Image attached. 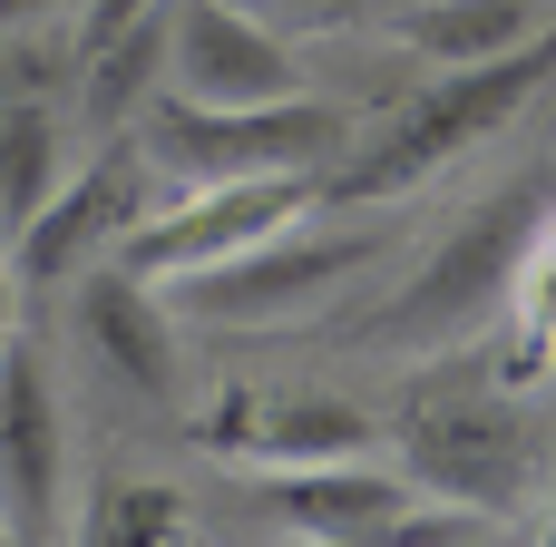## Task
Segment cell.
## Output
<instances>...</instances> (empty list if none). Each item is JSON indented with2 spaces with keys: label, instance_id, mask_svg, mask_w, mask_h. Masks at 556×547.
<instances>
[{
  "label": "cell",
  "instance_id": "6da1fadb",
  "mask_svg": "<svg viewBox=\"0 0 556 547\" xmlns=\"http://www.w3.org/2000/svg\"><path fill=\"white\" fill-rule=\"evenodd\" d=\"M547 69H556V20L538 39L498 49V59H459L450 78H430L420 98H401L362 147H342V157L313 176V206H391V196H410L420 176H440L450 157H469L479 137H498V127L547 88Z\"/></svg>",
  "mask_w": 556,
  "mask_h": 547
},
{
  "label": "cell",
  "instance_id": "7a4b0ae2",
  "mask_svg": "<svg viewBox=\"0 0 556 547\" xmlns=\"http://www.w3.org/2000/svg\"><path fill=\"white\" fill-rule=\"evenodd\" d=\"M401 450V480L440 509H469V519H508L538 499V470H547V421L518 401V382L498 372H440V382H410L401 421L381 431Z\"/></svg>",
  "mask_w": 556,
  "mask_h": 547
},
{
  "label": "cell",
  "instance_id": "3957f363",
  "mask_svg": "<svg viewBox=\"0 0 556 547\" xmlns=\"http://www.w3.org/2000/svg\"><path fill=\"white\" fill-rule=\"evenodd\" d=\"M137 147H147V166L156 176H176V186H235V176H323L342 147H352V127H342V108L332 98H274V108H205V98H176V88H156L147 108H137V127H127Z\"/></svg>",
  "mask_w": 556,
  "mask_h": 547
},
{
  "label": "cell",
  "instance_id": "277c9868",
  "mask_svg": "<svg viewBox=\"0 0 556 547\" xmlns=\"http://www.w3.org/2000/svg\"><path fill=\"white\" fill-rule=\"evenodd\" d=\"M547 206H556L547 176H518V186H498L479 215H459V235H440V254L371 313V343H381V352H450V343H469L479 323H498L508 274H518V254H528V235H538Z\"/></svg>",
  "mask_w": 556,
  "mask_h": 547
},
{
  "label": "cell",
  "instance_id": "5b68a950",
  "mask_svg": "<svg viewBox=\"0 0 556 547\" xmlns=\"http://www.w3.org/2000/svg\"><path fill=\"white\" fill-rule=\"evenodd\" d=\"M381 254H391V235H293L283 225V235H264L244 254H215V264H195L156 294H166V313H195V323H293Z\"/></svg>",
  "mask_w": 556,
  "mask_h": 547
},
{
  "label": "cell",
  "instance_id": "8992f818",
  "mask_svg": "<svg viewBox=\"0 0 556 547\" xmlns=\"http://www.w3.org/2000/svg\"><path fill=\"white\" fill-rule=\"evenodd\" d=\"M264 499H274V519H293L313 547H479V529H489V519H469V509L420 499L401 470H371V460L283 470Z\"/></svg>",
  "mask_w": 556,
  "mask_h": 547
},
{
  "label": "cell",
  "instance_id": "52a82bcc",
  "mask_svg": "<svg viewBox=\"0 0 556 547\" xmlns=\"http://www.w3.org/2000/svg\"><path fill=\"white\" fill-rule=\"evenodd\" d=\"M195 450L244 470H313V460H371L381 421L323 382H235L215 391V411H195Z\"/></svg>",
  "mask_w": 556,
  "mask_h": 547
},
{
  "label": "cell",
  "instance_id": "ba28073f",
  "mask_svg": "<svg viewBox=\"0 0 556 547\" xmlns=\"http://www.w3.org/2000/svg\"><path fill=\"white\" fill-rule=\"evenodd\" d=\"M147 206H156V166H147V147H137V137H108L78 176L49 186V206H39L20 235H0V264H10V284H68V274L98 264Z\"/></svg>",
  "mask_w": 556,
  "mask_h": 547
},
{
  "label": "cell",
  "instance_id": "9c48e42d",
  "mask_svg": "<svg viewBox=\"0 0 556 547\" xmlns=\"http://www.w3.org/2000/svg\"><path fill=\"white\" fill-rule=\"evenodd\" d=\"M313 206V176H235V186H186V206H147L117 245H108V264L117 274H137V284H176V274H195V264H215V254H244V245H264V235H283L293 215Z\"/></svg>",
  "mask_w": 556,
  "mask_h": 547
},
{
  "label": "cell",
  "instance_id": "30bf717a",
  "mask_svg": "<svg viewBox=\"0 0 556 547\" xmlns=\"http://www.w3.org/2000/svg\"><path fill=\"white\" fill-rule=\"evenodd\" d=\"M59 470H68V421L39 343H0V529L10 547H59Z\"/></svg>",
  "mask_w": 556,
  "mask_h": 547
},
{
  "label": "cell",
  "instance_id": "8fae6325",
  "mask_svg": "<svg viewBox=\"0 0 556 547\" xmlns=\"http://www.w3.org/2000/svg\"><path fill=\"white\" fill-rule=\"evenodd\" d=\"M166 88L205 108H274L303 98V69L283 29L244 20L235 0H166Z\"/></svg>",
  "mask_w": 556,
  "mask_h": 547
},
{
  "label": "cell",
  "instance_id": "7c38bea8",
  "mask_svg": "<svg viewBox=\"0 0 556 547\" xmlns=\"http://www.w3.org/2000/svg\"><path fill=\"white\" fill-rule=\"evenodd\" d=\"M68 323H78V352L117 391H137V401H176L186 391V333H176V313L156 303V284L117 274L108 254L68 274Z\"/></svg>",
  "mask_w": 556,
  "mask_h": 547
},
{
  "label": "cell",
  "instance_id": "4fadbf2b",
  "mask_svg": "<svg viewBox=\"0 0 556 547\" xmlns=\"http://www.w3.org/2000/svg\"><path fill=\"white\" fill-rule=\"evenodd\" d=\"M547 20H556V0H410V10H391V39L459 69V59H498V49L538 39Z\"/></svg>",
  "mask_w": 556,
  "mask_h": 547
},
{
  "label": "cell",
  "instance_id": "5bb4252c",
  "mask_svg": "<svg viewBox=\"0 0 556 547\" xmlns=\"http://www.w3.org/2000/svg\"><path fill=\"white\" fill-rule=\"evenodd\" d=\"M156 88H166V10H137L117 39L88 49V88H78V98H88V127H98V137H127Z\"/></svg>",
  "mask_w": 556,
  "mask_h": 547
},
{
  "label": "cell",
  "instance_id": "9a60e30c",
  "mask_svg": "<svg viewBox=\"0 0 556 547\" xmlns=\"http://www.w3.org/2000/svg\"><path fill=\"white\" fill-rule=\"evenodd\" d=\"M186 529H195L186 489H166V480H98L78 529L59 547H186Z\"/></svg>",
  "mask_w": 556,
  "mask_h": 547
},
{
  "label": "cell",
  "instance_id": "2e32d148",
  "mask_svg": "<svg viewBox=\"0 0 556 547\" xmlns=\"http://www.w3.org/2000/svg\"><path fill=\"white\" fill-rule=\"evenodd\" d=\"M59 176H68V166H59V117H49L39 98L0 88V235H20V225L49 206Z\"/></svg>",
  "mask_w": 556,
  "mask_h": 547
},
{
  "label": "cell",
  "instance_id": "e0dca14e",
  "mask_svg": "<svg viewBox=\"0 0 556 547\" xmlns=\"http://www.w3.org/2000/svg\"><path fill=\"white\" fill-rule=\"evenodd\" d=\"M235 10L264 29H362L371 20V0H235Z\"/></svg>",
  "mask_w": 556,
  "mask_h": 547
},
{
  "label": "cell",
  "instance_id": "ac0fdd59",
  "mask_svg": "<svg viewBox=\"0 0 556 547\" xmlns=\"http://www.w3.org/2000/svg\"><path fill=\"white\" fill-rule=\"evenodd\" d=\"M137 10H156V0H88V49H98V39H117Z\"/></svg>",
  "mask_w": 556,
  "mask_h": 547
},
{
  "label": "cell",
  "instance_id": "d6986e66",
  "mask_svg": "<svg viewBox=\"0 0 556 547\" xmlns=\"http://www.w3.org/2000/svg\"><path fill=\"white\" fill-rule=\"evenodd\" d=\"M49 10H68V0H0V39H20V29H39Z\"/></svg>",
  "mask_w": 556,
  "mask_h": 547
},
{
  "label": "cell",
  "instance_id": "ffe728a7",
  "mask_svg": "<svg viewBox=\"0 0 556 547\" xmlns=\"http://www.w3.org/2000/svg\"><path fill=\"white\" fill-rule=\"evenodd\" d=\"M10 294H20V284H10V264H0V343H10Z\"/></svg>",
  "mask_w": 556,
  "mask_h": 547
},
{
  "label": "cell",
  "instance_id": "44dd1931",
  "mask_svg": "<svg viewBox=\"0 0 556 547\" xmlns=\"http://www.w3.org/2000/svg\"><path fill=\"white\" fill-rule=\"evenodd\" d=\"M547 547H556V499H547Z\"/></svg>",
  "mask_w": 556,
  "mask_h": 547
},
{
  "label": "cell",
  "instance_id": "7402d4cb",
  "mask_svg": "<svg viewBox=\"0 0 556 547\" xmlns=\"http://www.w3.org/2000/svg\"><path fill=\"white\" fill-rule=\"evenodd\" d=\"M0 547H10V529H0Z\"/></svg>",
  "mask_w": 556,
  "mask_h": 547
}]
</instances>
